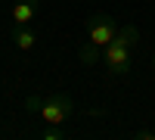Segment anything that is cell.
Segmentation results:
<instances>
[{
  "label": "cell",
  "mask_w": 155,
  "mask_h": 140,
  "mask_svg": "<svg viewBox=\"0 0 155 140\" xmlns=\"http://www.w3.org/2000/svg\"><path fill=\"white\" fill-rule=\"evenodd\" d=\"M140 41V31L134 25H124L118 28L115 41L102 50V59L109 66V75H127L130 72V62H134V44Z\"/></svg>",
  "instance_id": "cell-1"
},
{
  "label": "cell",
  "mask_w": 155,
  "mask_h": 140,
  "mask_svg": "<svg viewBox=\"0 0 155 140\" xmlns=\"http://www.w3.org/2000/svg\"><path fill=\"white\" fill-rule=\"evenodd\" d=\"M25 109L37 112L44 118V125H65L71 118V112H74V103L65 94H47V97H28L25 100Z\"/></svg>",
  "instance_id": "cell-2"
},
{
  "label": "cell",
  "mask_w": 155,
  "mask_h": 140,
  "mask_svg": "<svg viewBox=\"0 0 155 140\" xmlns=\"http://www.w3.org/2000/svg\"><path fill=\"white\" fill-rule=\"evenodd\" d=\"M115 34H118V22H115L109 12H96V16L87 22V44H93L99 50H106L115 41Z\"/></svg>",
  "instance_id": "cell-3"
},
{
  "label": "cell",
  "mask_w": 155,
  "mask_h": 140,
  "mask_svg": "<svg viewBox=\"0 0 155 140\" xmlns=\"http://www.w3.org/2000/svg\"><path fill=\"white\" fill-rule=\"evenodd\" d=\"M31 19H37V3L34 0H19V3H12V25H16V28L31 25Z\"/></svg>",
  "instance_id": "cell-4"
},
{
  "label": "cell",
  "mask_w": 155,
  "mask_h": 140,
  "mask_svg": "<svg viewBox=\"0 0 155 140\" xmlns=\"http://www.w3.org/2000/svg\"><path fill=\"white\" fill-rule=\"evenodd\" d=\"M12 44L19 50H31L37 44V31H31L28 25H22V28H12Z\"/></svg>",
  "instance_id": "cell-5"
},
{
  "label": "cell",
  "mask_w": 155,
  "mask_h": 140,
  "mask_svg": "<svg viewBox=\"0 0 155 140\" xmlns=\"http://www.w3.org/2000/svg\"><path fill=\"white\" fill-rule=\"evenodd\" d=\"M78 56H81V62H84V66H93V62L99 59V47H93V44H84Z\"/></svg>",
  "instance_id": "cell-6"
},
{
  "label": "cell",
  "mask_w": 155,
  "mask_h": 140,
  "mask_svg": "<svg viewBox=\"0 0 155 140\" xmlns=\"http://www.w3.org/2000/svg\"><path fill=\"white\" fill-rule=\"evenodd\" d=\"M41 137H44V140H62L65 131H62V125H47V131H44Z\"/></svg>",
  "instance_id": "cell-7"
},
{
  "label": "cell",
  "mask_w": 155,
  "mask_h": 140,
  "mask_svg": "<svg viewBox=\"0 0 155 140\" xmlns=\"http://www.w3.org/2000/svg\"><path fill=\"white\" fill-rule=\"evenodd\" d=\"M137 140H155V131H137Z\"/></svg>",
  "instance_id": "cell-8"
},
{
  "label": "cell",
  "mask_w": 155,
  "mask_h": 140,
  "mask_svg": "<svg viewBox=\"0 0 155 140\" xmlns=\"http://www.w3.org/2000/svg\"><path fill=\"white\" fill-rule=\"evenodd\" d=\"M152 66H155V53H152Z\"/></svg>",
  "instance_id": "cell-9"
}]
</instances>
